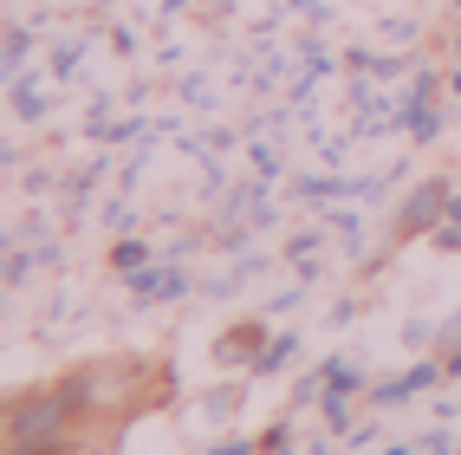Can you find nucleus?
Here are the masks:
<instances>
[{
	"instance_id": "5",
	"label": "nucleus",
	"mask_w": 461,
	"mask_h": 455,
	"mask_svg": "<svg viewBox=\"0 0 461 455\" xmlns=\"http://www.w3.org/2000/svg\"><path fill=\"white\" fill-rule=\"evenodd\" d=\"M260 351H267V332H260V319H248V325H234V332H228V339H221V345H214V358H221V364H240V358H248V364H254Z\"/></svg>"
},
{
	"instance_id": "4",
	"label": "nucleus",
	"mask_w": 461,
	"mask_h": 455,
	"mask_svg": "<svg viewBox=\"0 0 461 455\" xmlns=\"http://www.w3.org/2000/svg\"><path fill=\"white\" fill-rule=\"evenodd\" d=\"M442 371H448V364H410V371L396 378V384H384V390H377V404H403V397H422L429 384H442Z\"/></svg>"
},
{
	"instance_id": "8",
	"label": "nucleus",
	"mask_w": 461,
	"mask_h": 455,
	"mask_svg": "<svg viewBox=\"0 0 461 455\" xmlns=\"http://www.w3.org/2000/svg\"><path fill=\"white\" fill-rule=\"evenodd\" d=\"M325 423H331V436H351V430H357V423H351V404L338 397V390L325 397Z\"/></svg>"
},
{
	"instance_id": "2",
	"label": "nucleus",
	"mask_w": 461,
	"mask_h": 455,
	"mask_svg": "<svg viewBox=\"0 0 461 455\" xmlns=\"http://www.w3.org/2000/svg\"><path fill=\"white\" fill-rule=\"evenodd\" d=\"M78 404H72V390L66 384H46V390H20V397L7 404V430H0V442L7 449H59L66 442L78 455Z\"/></svg>"
},
{
	"instance_id": "12",
	"label": "nucleus",
	"mask_w": 461,
	"mask_h": 455,
	"mask_svg": "<svg viewBox=\"0 0 461 455\" xmlns=\"http://www.w3.org/2000/svg\"><path fill=\"white\" fill-rule=\"evenodd\" d=\"M260 449L273 455V449H286V423H273V430H260Z\"/></svg>"
},
{
	"instance_id": "13",
	"label": "nucleus",
	"mask_w": 461,
	"mask_h": 455,
	"mask_svg": "<svg viewBox=\"0 0 461 455\" xmlns=\"http://www.w3.org/2000/svg\"><path fill=\"white\" fill-rule=\"evenodd\" d=\"M384 455H429V449H422V442H390Z\"/></svg>"
},
{
	"instance_id": "10",
	"label": "nucleus",
	"mask_w": 461,
	"mask_h": 455,
	"mask_svg": "<svg viewBox=\"0 0 461 455\" xmlns=\"http://www.w3.org/2000/svg\"><path fill=\"white\" fill-rule=\"evenodd\" d=\"M208 455H260V436H228V442H214Z\"/></svg>"
},
{
	"instance_id": "11",
	"label": "nucleus",
	"mask_w": 461,
	"mask_h": 455,
	"mask_svg": "<svg viewBox=\"0 0 461 455\" xmlns=\"http://www.w3.org/2000/svg\"><path fill=\"white\" fill-rule=\"evenodd\" d=\"M111 260H117V267H149V248H137V241H124V248H117Z\"/></svg>"
},
{
	"instance_id": "17",
	"label": "nucleus",
	"mask_w": 461,
	"mask_h": 455,
	"mask_svg": "<svg viewBox=\"0 0 461 455\" xmlns=\"http://www.w3.org/2000/svg\"><path fill=\"white\" fill-rule=\"evenodd\" d=\"M455 7H461V0H455Z\"/></svg>"
},
{
	"instance_id": "1",
	"label": "nucleus",
	"mask_w": 461,
	"mask_h": 455,
	"mask_svg": "<svg viewBox=\"0 0 461 455\" xmlns=\"http://www.w3.org/2000/svg\"><path fill=\"white\" fill-rule=\"evenodd\" d=\"M59 384L72 390L78 416H91V423H131L137 410H149V404L169 397V371H143L137 358H91V364H72Z\"/></svg>"
},
{
	"instance_id": "6",
	"label": "nucleus",
	"mask_w": 461,
	"mask_h": 455,
	"mask_svg": "<svg viewBox=\"0 0 461 455\" xmlns=\"http://www.w3.org/2000/svg\"><path fill=\"white\" fill-rule=\"evenodd\" d=\"M299 351V332H280V339H267V351L254 358V378H273V371H280V364Z\"/></svg>"
},
{
	"instance_id": "3",
	"label": "nucleus",
	"mask_w": 461,
	"mask_h": 455,
	"mask_svg": "<svg viewBox=\"0 0 461 455\" xmlns=\"http://www.w3.org/2000/svg\"><path fill=\"white\" fill-rule=\"evenodd\" d=\"M448 202H455L448 182H422V189H410V196H403V208H396V241L436 234V222H448Z\"/></svg>"
},
{
	"instance_id": "16",
	"label": "nucleus",
	"mask_w": 461,
	"mask_h": 455,
	"mask_svg": "<svg viewBox=\"0 0 461 455\" xmlns=\"http://www.w3.org/2000/svg\"><path fill=\"white\" fill-rule=\"evenodd\" d=\"M312 455H325V449H312Z\"/></svg>"
},
{
	"instance_id": "7",
	"label": "nucleus",
	"mask_w": 461,
	"mask_h": 455,
	"mask_svg": "<svg viewBox=\"0 0 461 455\" xmlns=\"http://www.w3.org/2000/svg\"><path fill=\"white\" fill-rule=\"evenodd\" d=\"M325 384L338 390V397H357V390H364V371H357V364H345V358H331V364H325Z\"/></svg>"
},
{
	"instance_id": "14",
	"label": "nucleus",
	"mask_w": 461,
	"mask_h": 455,
	"mask_svg": "<svg viewBox=\"0 0 461 455\" xmlns=\"http://www.w3.org/2000/svg\"><path fill=\"white\" fill-rule=\"evenodd\" d=\"M448 378H461V351H448Z\"/></svg>"
},
{
	"instance_id": "15",
	"label": "nucleus",
	"mask_w": 461,
	"mask_h": 455,
	"mask_svg": "<svg viewBox=\"0 0 461 455\" xmlns=\"http://www.w3.org/2000/svg\"><path fill=\"white\" fill-rule=\"evenodd\" d=\"M273 455H293V449H273Z\"/></svg>"
},
{
	"instance_id": "9",
	"label": "nucleus",
	"mask_w": 461,
	"mask_h": 455,
	"mask_svg": "<svg viewBox=\"0 0 461 455\" xmlns=\"http://www.w3.org/2000/svg\"><path fill=\"white\" fill-rule=\"evenodd\" d=\"M319 390H331V384H325V364H319L312 378H299V384H293V404H299V410H305V404H319Z\"/></svg>"
}]
</instances>
